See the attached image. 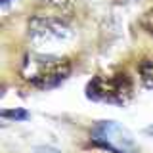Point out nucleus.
Segmentation results:
<instances>
[{
    "mask_svg": "<svg viewBox=\"0 0 153 153\" xmlns=\"http://www.w3.org/2000/svg\"><path fill=\"white\" fill-rule=\"evenodd\" d=\"M71 29L65 21L50 16H36L29 21V36L36 44H56L71 38Z\"/></svg>",
    "mask_w": 153,
    "mask_h": 153,
    "instance_id": "20e7f679",
    "label": "nucleus"
},
{
    "mask_svg": "<svg viewBox=\"0 0 153 153\" xmlns=\"http://www.w3.org/2000/svg\"><path fill=\"white\" fill-rule=\"evenodd\" d=\"M142 25H143V27H146V29H147V31H149V33H151V35H153V12H149V13H147V16H146V17H143V21H142Z\"/></svg>",
    "mask_w": 153,
    "mask_h": 153,
    "instance_id": "0eeeda50",
    "label": "nucleus"
},
{
    "mask_svg": "<svg viewBox=\"0 0 153 153\" xmlns=\"http://www.w3.org/2000/svg\"><path fill=\"white\" fill-rule=\"evenodd\" d=\"M88 98L109 103H126L132 96V84L126 75L96 76L88 84Z\"/></svg>",
    "mask_w": 153,
    "mask_h": 153,
    "instance_id": "f03ea898",
    "label": "nucleus"
},
{
    "mask_svg": "<svg viewBox=\"0 0 153 153\" xmlns=\"http://www.w3.org/2000/svg\"><path fill=\"white\" fill-rule=\"evenodd\" d=\"M2 2H4V4H6V2H10V0H2Z\"/></svg>",
    "mask_w": 153,
    "mask_h": 153,
    "instance_id": "1a4fd4ad",
    "label": "nucleus"
},
{
    "mask_svg": "<svg viewBox=\"0 0 153 153\" xmlns=\"http://www.w3.org/2000/svg\"><path fill=\"white\" fill-rule=\"evenodd\" d=\"M2 117L4 119H13V121H25L29 117V113L23 111V109H12V111H2Z\"/></svg>",
    "mask_w": 153,
    "mask_h": 153,
    "instance_id": "423d86ee",
    "label": "nucleus"
},
{
    "mask_svg": "<svg viewBox=\"0 0 153 153\" xmlns=\"http://www.w3.org/2000/svg\"><path fill=\"white\" fill-rule=\"evenodd\" d=\"M33 153H59L57 149H52V147H38V149H35Z\"/></svg>",
    "mask_w": 153,
    "mask_h": 153,
    "instance_id": "6e6552de",
    "label": "nucleus"
},
{
    "mask_svg": "<svg viewBox=\"0 0 153 153\" xmlns=\"http://www.w3.org/2000/svg\"><path fill=\"white\" fill-rule=\"evenodd\" d=\"M94 142L111 153H138L130 132L113 121L100 123L94 128Z\"/></svg>",
    "mask_w": 153,
    "mask_h": 153,
    "instance_id": "7ed1b4c3",
    "label": "nucleus"
},
{
    "mask_svg": "<svg viewBox=\"0 0 153 153\" xmlns=\"http://www.w3.org/2000/svg\"><path fill=\"white\" fill-rule=\"evenodd\" d=\"M140 76L143 80V84L153 88V59H146L140 65Z\"/></svg>",
    "mask_w": 153,
    "mask_h": 153,
    "instance_id": "39448f33",
    "label": "nucleus"
},
{
    "mask_svg": "<svg viewBox=\"0 0 153 153\" xmlns=\"http://www.w3.org/2000/svg\"><path fill=\"white\" fill-rule=\"evenodd\" d=\"M71 73V63L44 54H29L23 61V76L33 86L42 90L56 88Z\"/></svg>",
    "mask_w": 153,
    "mask_h": 153,
    "instance_id": "f257e3e1",
    "label": "nucleus"
}]
</instances>
